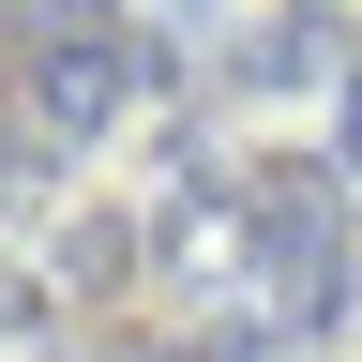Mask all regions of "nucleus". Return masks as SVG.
I'll use <instances>...</instances> for the list:
<instances>
[{
	"mask_svg": "<svg viewBox=\"0 0 362 362\" xmlns=\"http://www.w3.org/2000/svg\"><path fill=\"white\" fill-rule=\"evenodd\" d=\"M347 166H362V90H347Z\"/></svg>",
	"mask_w": 362,
	"mask_h": 362,
	"instance_id": "nucleus-3",
	"label": "nucleus"
},
{
	"mask_svg": "<svg viewBox=\"0 0 362 362\" xmlns=\"http://www.w3.org/2000/svg\"><path fill=\"white\" fill-rule=\"evenodd\" d=\"M45 106L90 121V106H106V61H90V45H61V61H45Z\"/></svg>",
	"mask_w": 362,
	"mask_h": 362,
	"instance_id": "nucleus-2",
	"label": "nucleus"
},
{
	"mask_svg": "<svg viewBox=\"0 0 362 362\" xmlns=\"http://www.w3.org/2000/svg\"><path fill=\"white\" fill-rule=\"evenodd\" d=\"M257 242H272V302H287V317H332L347 242H332V197H317V166H287V181L257 197Z\"/></svg>",
	"mask_w": 362,
	"mask_h": 362,
	"instance_id": "nucleus-1",
	"label": "nucleus"
}]
</instances>
